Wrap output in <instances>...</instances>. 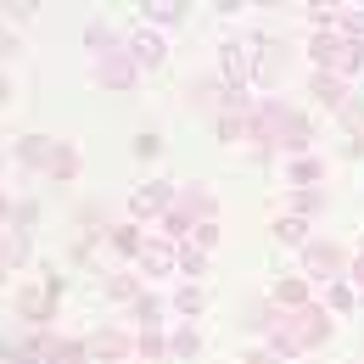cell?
<instances>
[{"instance_id": "6da1fadb", "label": "cell", "mask_w": 364, "mask_h": 364, "mask_svg": "<svg viewBox=\"0 0 364 364\" xmlns=\"http://www.w3.org/2000/svg\"><path fill=\"white\" fill-rule=\"evenodd\" d=\"M68 297V280L62 274H40V280H17L11 286V314L23 319L28 331H50V319Z\"/></svg>"}, {"instance_id": "7a4b0ae2", "label": "cell", "mask_w": 364, "mask_h": 364, "mask_svg": "<svg viewBox=\"0 0 364 364\" xmlns=\"http://www.w3.org/2000/svg\"><path fill=\"white\" fill-rule=\"evenodd\" d=\"M297 258H303V269H297V274H309L314 286L348 280V264H353V252H348L342 241H331V235H314V241H309V247H303Z\"/></svg>"}, {"instance_id": "3957f363", "label": "cell", "mask_w": 364, "mask_h": 364, "mask_svg": "<svg viewBox=\"0 0 364 364\" xmlns=\"http://www.w3.org/2000/svg\"><path fill=\"white\" fill-rule=\"evenodd\" d=\"M174 196H180V180H140L129 191V219L135 225H157L174 208Z\"/></svg>"}, {"instance_id": "277c9868", "label": "cell", "mask_w": 364, "mask_h": 364, "mask_svg": "<svg viewBox=\"0 0 364 364\" xmlns=\"http://www.w3.org/2000/svg\"><path fill=\"white\" fill-rule=\"evenodd\" d=\"M247 46H252V90H274L280 73H286V46L274 34H264V28H252Z\"/></svg>"}, {"instance_id": "5b68a950", "label": "cell", "mask_w": 364, "mask_h": 364, "mask_svg": "<svg viewBox=\"0 0 364 364\" xmlns=\"http://www.w3.org/2000/svg\"><path fill=\"white\" fill-rule=\"evenodd\" d=\"M85 342H90L95 364H135V331L129 325H95Z\"/></svg>"}, {"instance_id": "8992f818", "label": "cell", "mask_w": 364, "mask_h": 364, "mask_svg": "<svg viewBox=\"0 0 364 364\" xmlns=\"http://www.w3.org/2000/svg\"><path fill=\"white\" fill-rule=\"evenodd\" d=\"M213 73L225 79L230 90H252V46H247V34H230L225 46H219Z\"/></svg>"}, {"instance_id": "52a82bcc", "label": "cell", "mask_w": 364, "mask_h": 364, "mask_svg": "<svg viewBox=\"0 0 364 364\" xmlns=\"http://www.w3.org/2000/svg\"><path fill=\"white\" fill-rule=\"evenodd\" d=\"M90 79L101 85V90L124 95V90H135V85H140V68H135L129 50H112V56H95V62H90Z\"/></svg>"}, {"instance_id": "ba28073f", "label": "cell", "mask_w": 364, "mask_h": 364, "mask_svg": "<svg viewBox=\"0 0 364 364\" xmlns=\"http://www.w3.org/2000/svg\"><path fill=\"white\" fill-rule=\"evenodd\" d=\"M124 50L135 56V68H140V73H157V68L168 62V40H163L157 28H146V23H135V28L124 34Z\"/></svg>"}, {"instance_id": "9c48e42d", "label": "cell", "mask_w": 364, "mask_h": 364, "mask_svg": "<svg viewBox=\"0 0 364 364\" xmlns=\"http://www.w3.org/2000/svg\"><path fill=\"white\" fill-rule=\"evenodd\" d=\"M135 269H140V280H168V274H180V247L163 241V235H146Z\"/></svg>"}, {"instance_id": "30bf717a", "label": "cell", "mask_w": 364, "mask_h": 364, "mask_svg": "<svg viewBox=\"0 0 364 364\" xmlns=\"http://www.w3.org/2000/svg\"><path fill=\"white\" fill-rule=\"evenodd\" d=\"M303 90H309V101H314L319 112H331V118H336V112L353 101V85H348L342 73H319V68L309 73V85H303Z\"/></svg>"}, {"instance_id": "8fae6325", "label": "cell", "mask_w": 364, "mask_h": 364, "mask_svg": "<svg viewBox=\"0 0 364 364\" xmlns=\"http://www.w3.org/2000/svg\"><path fill=\"white\" fill-rule=\"evenodd\" d=\"M208 309H213V291H208L202 280H180V286L168 291V314H174V319H185V325L208 319Z\"/></svg>"}, {"instance_id": "7c38bea8", "label": "cell", "mask_w": 364, "mask_h": 364, "mask_svg": "<svg viewBox=\"0 0 364 364\" xmlns=\"http://www.w3.org/2000/svg\"><path fill=\"white\" fill-rule=\"evenodd\" d=\"M124 319H129V331H168V325H174V319H168V297L151 291V286L124 309Z\"/></svg>"}, {"instance_id": "4fadbf2b", "label": "cell", "mask_w": 364, "mask_h": 364, "mask_svg": "<svg viewBox=\"0 0 364 364\" xmlns=\"http://www.w3.org/2000/svg\"><path fill=\"white\" fill-rule=\"evenodd\" d=\"M264 297H269L280 314H297V309H309V303H314L319 291H314V280H309V274H280Z\"/></svg>"}, {"instance_id": "5bb4252c", "label": "cell", "mask_w": 364, "mask_h": 364, "mask_svg": "<svg viewBox=\"0 0 364 364\" xmlns=\"http://www.w3.org/2000/svg\"><path fill=\"white\" fill-rule=\"evenodd\" d=\"M50 151H56V135H40V129H28V135L11 140V163L28 168V174H46V168H50Z\"/></svg>"}, {"instance_id": "9a60e30c", "label": "cell", "mask_w": 364, "mask_h": 364, "mask_svg": "<svg viewBox=\"0 0 364 364\" xmlns=\"http://www.w3.org/2000/svg\"><path fill=\"white\" fill-rule=\"evenodd\" d=\"M280 174H286V191H319L325 174H331V163H325L319 151H303V157H286Z\"/></svg>"}, {"instance_id": "2e32d148", "label": "cell", "mask_w": 364, "mask_h": 364, "mask_svg": "<svg viewBox=\"0 0 364 364\" xmlns=\"http://www.w3.org/2000/svg\"><path fill=\"white\" fill-rule=\"evenodd\" d=\"M79 174H85V151H79L73 140H56V151H50V168H46V180H50V185H79Z\"/></svg>"}, {"instance_id": "e0dca14e", "label": "cell", "mask_w": 364, "mask_h": 364, "mask_svg": "<svg viewBox=\"0 0 364 364\" xmlns=\"http://www.w3.org/2000/svg\"><path fill=\"white\" fill-rule=\"evenodd\" d=\"M180 208L196 219V225H208V219H219V191L202 185V180H185L180 185Z\"/></svg>"}, {"instance_id": "ac0fdd59", "label": "cell", "mask_w": 364, "mask_h": 364, "mask_svg": "<svg viewBox=\"0 0 364 364\" xmlns=\"http://www.w3.org/2000/svg\"><path fill=\"white\" fill-rule=\"evenodd\" d=\"M112 225H118V219H107V202H90V196L73 202V230H79V235H95V241L107 247V230Z\"/></svg>"}, {"instance_id": "d6986e66", "label": "cell", "mask_w": 364, "mask_h": 364, "mask_svg": "<svg viewBox=\"0 0 364 364\" xmlns=\"http://www.w3.org/2000/svg\"><path fill=\"white\" fill-rule=\"evenodd\" d=\"M140 247H146V230H140L135 219H118V225L107 230V252H112V258L135 264V258H140Z\"/></svg>"}, {"instance_id": "ffe728a7", "label": "cell", "mask_w": 364, "mask_h": 364, "mask_svg": "<svg viewBox=\"0 0 364 364\" xmlns=\"http://www.w3.org/2000/svg\"><path fill=\"white\" fill-rule=\"evenodd\" d=\"M196 359H202V331L174 319L168 325V364H196Z\"/></svg>"}, {"instance_id": "44dd1931", "label": "cell", "mask_w": 364, "mask_h": 364, "mask_svg": "<svg viewBox=\"0 0 364 364\" xmlns=\"http://www.w3.org/2000/svg\"><path fill=\"white\" fill-rule=\"evenodd\" d=\"M319 309H325L331 319L359 314V286H353V280H331V286H319Z\"/></svg>"}, {"instance_id": "7402d4cb", "label": "cell", "mask_w": 364, "mask_h": 364, "mask_svg": "<svg viewBox=\"0 0 364 364\" xmlns=\"http://www.w3.org/2000/svg\"><path fill=\"white\" fill-rule=\"evenodd\" d=\"M140 23L157 28V34L180 28V23H185V0H146V6H140Z\"/></svg>"}, {"instance_id": "603a6c76", "label": "cell", "mask_w": 364, "mask_h": 364, "mask_svg": "<svg viewBox=\"0 0 364 364\" xmlns=\"http://www.w3.org/2000/svg\"><path fill=\"white\" fill-rule=\"evenodd\" d=\"M269 235L280 241V247H297V252H303V247L314 241V225H309V219H297V213H274Z\"/></svg>"}, {"instance_id": "cb8c5ba5", "label": "cell", "mask_w": 364, "mask_h": 364, "mask_svg": "<svg viewBox=\"0 0 364 364\" xmlns=\"http://www.w3.org/2000/svg\"><path fill=\"white\" fill-rule=\"evenodd\" d=\"M213 140L219 146H247L252 140V112H219L213 118Z\"/></svg>"}, {"instance_id": "d4e9b609", "label": "cell", "mask_w": 364, "mask_h": 364, "mask_svg": "<svg viewBox=\"0 0 364 364\" xmlns=\"http://www.w3.org/2000/svg\"><path fill=\"white\" fill-rule=\"evenodd\" d=\"M325 208H331L325 185H319V191H286V202H280V213H297V219H309V225H314Z\"/></svg>"}, {"instance_id": "484cf974", "label": "cell", "mask_w": 364, "mask_h": 364, "mask_svg": "<svg viewBox=\"0 0 364 364\" xmlns=\"http://www.w3.org/2000/svg\"><path fill=\"white\" fill-rule=\"evenodd\" d=\"M101 291H107L118 309H129L140 291H146V280H140V269H118V274H107V280H101Z\"/></svg>"}, {"instance_id": "4316f807", "label": "cell", "mask_w": 364, "mask_h": 364, "mask_svg": "<svg viewBox=\"0 0 364 364\" xmlns=\"http://www.w3.org/2000/svg\"><path fill=\"white\" fill-rule=\"evenodd\" d=\"M85 50H90V62L95 56H112V50H124V34H118L112 23L95 17V23H85Z\"/></svg>"}, {"instance_id": "83f0119b", "label": "cell", "mask_w": 364, "mask_h": 364, "mask_svg": "<svg viewBox=\"0 0 364 364\" xmlns=\"http://www.w3.org/2000/svg\"><path fill=\"white\" fill-rule=\"evenodd\" d=\"M0 258H6L11 274H17L28 258H34V235H23V230H0Z\"/></svg>"}, {"instance_id": "f1b7e54d", "label": "cell", "mask_w": 364, "mask_h": 364, "mask_svg": "<svg viewBox=\"0 0 364 364\" xmlns=\"http://www.w3.org/2000/svg\"><path fill=\"white\" fill-rule=\"evenodd\" d=\"M135 364H168V331H135Z\"/></svg>"}, {"instance_id": "f546056e", "label": "cell", "mask_w": 364, "mask_h": 364, "mask_svg": "<svg viewBox=\"0 0 364 364\" xmlns=\"http://www.w3.org/2000/svg\"><path fill=\"white\" fill-rule=\"evenodd\" d=\"M303 17H309V34H336L342 6H336V0H309V6H303Z\"/></svg>"}, {"instance_id": "4dcf8cb0", "label": "cell", "mask_w": 364, "mask_h": 364, "mask_svg": "<svg viewBox=\"0 0 364 364\" xmlns=\"http://www.w3.org/2000/svg\"><path fill=\"white\" fill-rule=\"evenodd\" d=\"M280 319H286V314L274 309L269 297H258V303H247V331H252V336H269V331L280 325Z\"/></svg>"}, {"instance_id": "1f68e13d", "label": "cell", "mask_w": 364, "mask_h": 364, "mask_svg": "<svg viewBox=\"0 0 364 364\" xmlns=\"http://www.w3.org/2000/svg\"><path fill=\"white\" fill-rule=\"evenodd\" d=\"M213 269V252H202V247H180V280H202V274Z\"/></svg>"}, {"instance_id": "d6a6232c", "label": "cell", "mask_w": 364, "mask_h": 364, "mask_svg": "<svg viewBox=\"0 0 364 364\" xmlns=\"http://www.w3.org/2000/svg\"><path fill=\"white\" fill-rule=\"evenodd\" d=\"M129 151H135V163H157V157L168 151V140L157 135V129H140V135L129 140Z\"/></svg>"}, {"instance_id": "836d02e7", "label": "cell", "mask_w": 364, "mask_h": 364, "mask_svg": "<svg viewBox=\"0 0 364 364\" xmlns=\"http://www.w3.org/2000/svg\"><path fill=\"white\" fill-rule=\"evenodd\" d=\"M336 124L348 129V140H364V95H359V90H353V101L336 112Z\"/></svg>"}, {"instance_id": "e575fe53", "label": "cell", "mask_w": 364, "mask_h": 364, "mask_svg": "<svg viewBox=\"0 0 364 364\" xmlns=\"http://www.w3.org/2000/svg\"><path fill=\"white\" fill-rule=\"evenodd\" d=\"M6 230L34 235V230H40V202H34V196H17V213H11V225H6Z\"/></svg>"}, {"instance_id": "d590c367", "label": "cell", "mask_w": 364, "mask_h": 364, "mask_svg": "<svg viewBox=\"0 0 364 364\" xmlns=\"http://www.w3.org/2000/svg\"><path fill=\"white\" fill-rule=\"evenodd\" d=\"M219 241H225L219 219H208V225H196V230H191V247H202V252H219Z\"/></svg>"}, {"instance_id": "8d00e7d4", "label": "cell", "mask_w": 364, "mask_h": 364, "mask_svg": "<svg viewBox=\"0 0 364 364\" xmlns=\"http://www.w3.org/2000/svg\"><path fill=\"white\" fill-rule=\"evenodd\" d=\"M34 11H40V0H6V11H0V23H34Z\"/></svg>"}, {"instance_id": "74e56055", "label": "cell", "mask_w": 364, "mask_h": 364, "mask_svg": "<svg viewBox=\"0 0 364 364\" xmlns=\"http://www.w3.org/2000/svg\"><path fill=\"white\" fill-rule=\"evenodd\" d=\"M95 247H101L95 235H73V241H68V264H90V258H95Z\"/></svg>"}, {"instance_id": "f35d334b", "label": "cell", "mask_w": 364, "mask_h": 364, "mask_svg": "<svg viewBox=\"0 0 364 364\" xmlns=\"http://www.w3.org/2000/svg\"><path fill=\"white\" fill-rule=\"evenodd\" d=\"M17 50H23V40H17V28H11V23H0V73H6V62H11Z\"/></svg>"}, {"instance_id": "ab89813d", "label": "cell", "mask_w": 364, "mask_h": 364, "mask_svg": "<svg viewBox=\"0 0 364 364\" xmlns=\"http://www.w3.org/2000/svg\"><path fill=\"white\" fill-rule=\"evenodd\" d=\"M0 364H40V359H34V353L23 348V336H17V342H0Z\"/></svg>"}, {"instance_id": "60d3db41", "label": "cell", "mask_w": 364, "mask_h": 364, "mask_svg": "<svg viewBox=\"0 0 364 364\" xmlns=\"http://www.w3.org/2000/svg\"><path fill=\"white\" fill-rule=\"evenodd\" d=\"M241 364H286V359H280L274 348H264V342H258V348H252V353H247V359H241Z\"/></svg>"}, {"instance_id": "b9f144b4", "label": "cell", "mask_w": 364, "mask_h": 364, "mask_svg": "<svg viewBox=\"0 0 364 364\" xmlns=\"http://www.w3.org/2000/svg\"><path fill=\"white\" fill-rule=\"evenodd\" d=\"M11 213H17V196H11V191H6V185H0V230L11 225Z\"/></svg>"}, {"instance_id": "7bdbcfd3", "label": "cell", "mask_w": 364, "mask_h": 364, "mask_svg": "<svg viewBox=\"0 0 364 364\" xmlns=\"http://www.w3.org/2000/svg\"><path fill=\"white\" fill-rule=\"evenodd\" d=\"M348 280H353V286H359V291H364V247H359V252H353V264H348Z\"/></svg>"}, {"instance_id": "ee69618b", "label": "cell", "mask_w": 364, "mask_h": 364, "mask_svg": "<svg viewBox=\"0 0 364 364\" xmlns=\"http://www.w3.org/2000/svg\"><path fill=\"white\" fill-rule=\"evenodd\" d=\"M11 95H17V85H11V73H0V112L11 107Z\"/></svg>"}, {"instance_id": "f6af8a7d", "label": "cell", "mask_w": 364, "mask_h": 364, "mask_svg": "<svg viewBox=\"0 0 364 364\" xmlns=\"http://www.w3.org/2000/svg\"><path fill=\"white\" fill-rule=\"evenodd\" d=\"M342 157H348V163H364V140H348V146H342Z\"/></svg>"}, {"instance_id": "bcb514c9", "label": "cell", "mask_w": 364, "mask_h": 364, "mask_svg": "<svg viewBox=\"0 0 364 364\" xmlns=\"http://www.w3.org/2000/svg\"><path fill=\"white\" fill-rule=\"evenodd\" d=\"M6 274H11V264H6V258H0V286H6Z\"/></svg>"}, {"instance_id": "7dc6e473", "label": "cell", "mask_w": 364, "mask_h": 364, "mask_svg": "<svg viewBox=\"0 0 364 364\" xmlns=\"http://www.w3.org/2000/svg\"><path fill=\"white\" fill-rule=\"evenodd\" d=\"M359 309H364V291H359Z\"/></svg>"}, {"instance_id": "c3c4849f", "label": "cell", "mask_w": 364, "mask_h": 364, "mask_svg": "<svg viewBox=\"0 0 364 364\" xmlns=\"http://www.w3.org/2000/svg\"><path fill=\"white\" fill-rule=\"evenodd\" d=\"M0 342H6V336H0Z\"/></svg>"}, {"instance_id": "681fc988", "label": "cell", "mask_w": 364, "mask_h": 364, "mask_svg": "<svg viewBox=\"0 0 364 364\" xmlns=\"http://www.w3.org/2000/svg\"><path fill=\"white\" fill-rule=\"evenodd\" d=\"M359 247H364V241H359Z\"/></svg>"}, {"instance_id": "f907efd6", "label": "cell", "mask_w": 364, "mask_h": 364, "mask_svg": "<svg viewBox=\"0 0 364 364\" xmlns=\"http://www.w3.org/2000/svg\"><path fill=\"white\" fill-rule=\"evenodd\" d=\"M303 364H309V359H303Z\"/></svg>"}, {"instance_id": "816d5d0a", "label": "cell", "mask_w": 364, "mask_h": 364, "mask_svg": "<svg viewBox=\"0 0 364 364\" xmlns=\"http://www.w3.org/2000/svg\"><path fill=\"white\" fill-rule=\"evenodd\" d=\"M90 364H95V359H90Z\"/></svg>"}]
</instances>
